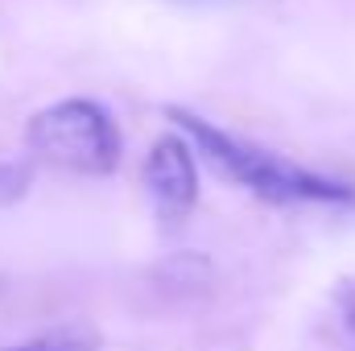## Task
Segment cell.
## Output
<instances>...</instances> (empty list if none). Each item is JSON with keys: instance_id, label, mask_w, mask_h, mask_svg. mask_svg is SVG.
I'll list each match as a JSON object with an SVG mask.
<instances>
[{"instance_id": "obj_5", "label": "cell", "mask_w": 355, "mask_h": 351, "mask_svg": "<svg viewBox=\"0 0 355 351\" xmlns=\"http://www.w3.org/2000/svg\"><path fill=\"white\" fill-rule=\"evenodd\" d=\"M29 182H33V170L29 166H0V207H8V203H17L25 190H29Z\"/></svg>"}, {"instance_id": "obj_3", "label": "cell", "mask_w": 355, "mask_h": 351, "mask_svg": "<svg viewBox=\"0 0 355 351\" xmlns=\"http://www.w3.org/2000/svg\"><path fill=\"white\" fill-rule=\"evenodd\" d=\"M145 186L153 198L157 219L182 223L194 203H198V166H194V149L186 132H170L162 141H153L149 162H145Z\"/></svg>"}, {"instance_id": "obj_2", "label": "cell", "mask_w": 355, "mask_h": 351, "mask_svg": "<svg viewBox=\"0 0 355 351\" xmlns=\"http://www.w3.org/2000/svg\"><path fill=\"white\" fill-rule=\"evenodd\" d=\"M25 145L37 162L87 178L112 174L124 153L116 120L91 99H62L42 108L25 128Z\"/></svg>"}, {"instance_id": "obj_4", "label": "cell", "mask_w": 355, "mask_h": 351, "mask_svg": "<svg viewBox=\"0 0 355 351\" xmlns=\"http://www.w3.org/2000/svg\"><path fill=\"white\" fill-rule=\"evenodd\" d=\"M0 351H99V335L91 327H54L21 343H0Z\"/></svg>"}, {"instance_id": "obj_1", "label": "cell", "mask_w": 355, "mask_h": 351, "mask_svg": "<svg viewBox=\"0 0 355 351\" xmlns=\"http://www.w3.org/2000/svg\"><path fill=\"white\" fill-rule=\"evenodd\" d=\"M178 120V128L207 153V162L219 170L223 178L248 186L252 194H261L268 203H347L352 198V186L335 182V178L310 174L302 170L297 162L281 157V153H268L252 141H240V137H227L223 128L207 124L202 116L194 112H170Z\"/></svg>"}]
</instances>
